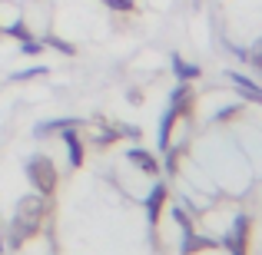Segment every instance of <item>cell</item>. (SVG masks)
<instances>
[{"mask_svg":"<svg viewBox=\"0 0 262 255\" xmlns=\"http://www.w3.org/2000/svg\"><path fill=\"white\" fill-rule=\"evenodd\" d=\"M226 80H229V83L236 86L239 100H249V103H262V86H259V83H252L249 77H243V73L229 70V73H226Z\"/></svg>","mask_w":262,"mask_h":255,"instance_id":"ba28073f","label":"cell"},{"mask_svg":"<svg viewBox=\"0 0 262 255\" xmlns=\"http://www.w3.org/2000/svg\"><path fill=\"white\" fill-rule=\"evenodd\" d=\"M169 109L179 116V123H186L196 109V93H192V83H176V89L169 93Z\"/></svg>","mask_w":262,"mask_h":255,"instance_id":"3957f363","label":"cell"},{"mask_svg":"<svg viewBox=\"0 0 262 255\" xmlns=\"http://www.w3.org/2000/svg\"><path fill=\"white\" fill-rule=\"evenodd\" d=\"M47 216H50V199L40 196V192L24 196L17 202V209H13L10 229H7V236H10L7 245H10V249H24V245L40 232V225L47 222Z\"/></svg>","mask_w":262,"mask_h":255,"instance_id":"6da1fadb","label":"cell"},{"mask_svg":"<svg viewBox=\"0 0 262 255\" xmlns=\"http://www.w3.org/2000/svg\"><path fill=\"white\" fill-rule=\"evenodd\" d=\"M113 13H136V0H96Z\"/></svg>","mask_w":262,"mask_h":255,"instance_id":"4fadbf2b","label":"cell"},{"mask_svg":"<svg viewBox=\"0 0 262 255\" xmlns=\"http://www.w3.org/2000/svg\"><path fill=\"white\" fill-rule=\"evenodd\" d=\"M226 245H229L232 255H246V245H249V216H236L232 219Z\"/></svg>","mask_w":262,"mask_h":255,"instance_id":"8992f818","label":"cell"},{"mask_svg":"<svg viewBox=\"0 0 262 255\" xmlns=\"http://www.w3.org/2000/svg\"><path fill=\"white\" fill-rule=\"evenodd\" d=\"M43 43H47V47H53V50H60L63 57H73V53H77V47H73V43H67V40H60L57 33H47V37H43Z\"/></svg>","mask_w":262,"mask_h":255,"instance_id":"7c38bea8","label":"cell"},{"mask_svg":"<svg viewBox=\"0 0 262 255\" xmlns=\"http://www.w3.org/2000/svg\"><path fill=\"white\" fill-rule=\"evenodd\" d=\"M196 4H199V0H196Z\"/></svg>","mask_w":262,"mask_h":255,"instance_id":"ac0fdd59","label":"cell"},{"mask_svg":"<svg viewBox=\"0 0 262 255\" xmlns=\"http://www.w3.org/2000/svg\"><path fill=\"white\" fill-rule=\"evenodd\" d=\"M166 199H169V186L163 182H153V189H149V196H146V222H149V229H156L160 225V216H163V209H166Z\"/></svg>","mask_w":262,"mask_h":255,"instance_id":"277c9868","label":"cell"},{"mask_svg":"<svg viewBox=\"0 0 262 255\" xmlns=\"http://www.w3.org/2000/svg\"><path fill=\"white\" fill-rule=\"evenodd\" d=\"M70 126H83V123H80L77 116H67V120H47V123H40V126L33 129V136H37V140H43V136L63 133V129H70Z\"/></svg>","mask_w":262,"mask_h":255,"instance_id":"8fae6325","label":"cell"},{"mask_svg":"<svg viewBox=\"0 0 262 255\" xmlns=\"http://www.w3.org/2000/svg\"><path fill=\"white\" fill-rule=\"evenodd\" d=\"M169 63H173V73H176L179 83H196V80L203 77V70H199L196 63H189V60H183L179 53H173V57H169Z\"/></svg>","mask_w":262,"mask_h":255,"instance_id":"9c48e42d","label":"cell"},{"mask_svg":"<svg viewBox=\"0 0 262 255\" xmlns=\"http://www.w3.org/2000/svg\"><path fill=\"white\" fill-rule=\"evenodd\" d=\"M0 30H4V24H0Z\"/></svg>","mask_w":262,"mask_h":255,"instance_id":"e0dca14e","label":"cell"},{"mask_svg":"<svg viewBox=\"0 0 262 255\" xmlns=\"http://www.w3.org/2000/svg\"><path fill=\"white\" fill-rule=\"evenodd\" d=\"M47 73H50V70H47V66H33V70H20V73H13V83H27V80H40V77H47Z\"/></svg>","mask_w":262,"mask_h":255,"instance_id":"9a60e30c","label":"cell"},{"mask_svg":"<svg viewBox=\"0 0 262 255\" xmlns=\"http://www.w3.org/2000/svg\"><path fill=\"white\" fill-rule=\"evenodd\" d=\"M80 129H83V126H70V129H63V133H60L67 153H70V166H73V169H80V166H83V159H86V146H83V136H80Z\"/></svg>","mask_w":262,"mask_h":255,"instance_id":"52a82bcc","label":"cell"},{"mask_svg":"<svg viewBox=\"0 0 262 255\" xmlns=\"http://www.w3.org/2000/svg\"><path fill=\"white\" fill-rule=\"evenodd\" d=\"M209 249H219L216 239L196 236V232H186V236H183V255H196V252H209Z\"/></svg>","mask_w":262,"mask_h":255,"instance_id":"30bf717a","label":"cell"},{"mask_svg":"<svg viewBox=\"0 0 262 255\" xmlns=\"http://www.w3.org/2000/svg\"><path fill=\"white\" fill-rule=\"evenodd\" d=\"M24 169H27V179L33 182V189H37L40 196L53 199V192H57V186H60V172H57V166H53L50 156H43V153L30 156Z\"/></svg>","mask_w":262,"mask_h":255,"instance_id":"7a4b0ae2","label":"cell"},{"mask_svg":"<svg viewBox=\"0 0 262 255\" xmlns=\"http://www.w3.org/2000/svg\"><path fill=\"white\" fill-rule=\"evenodd\" d=\"M4 245H7V236H4V229H0V249H4Z\"/></svg>","mask_w":262,"mask_h":255,"instance_id":"2e32d148","label":"cell"},{"mask_svg":"<svg viewBox=\"0 0 262 255\" xmlns=\"http://www.w3.org/2000/svg\"><path fill=\"white\" fill-rule=\"evenodd\" d=\"M126 163L129 166H136L143 172V176H149V179H160V172H163V163H160V156H153L149 149H129L126 153Z\"/></svg>","mask_w":262,"mask_h":255,"instance_id":"5b68a950","label":"cell"},{"mask_svg":"<svg viewBox=\"0 0 262 255\" xmlns=\"http://www.w3.org/2000/svg\"><path fill=\"white\" fill-rule=\"evenodd\" d=\"M43 50H47V43H43V40H37V37L20 40V53H24V57H40Z\"/></svg>","mask_w":262,"mask_h":255,"instance_id":"5bb4252c","label":"cell"}]
</instances>
